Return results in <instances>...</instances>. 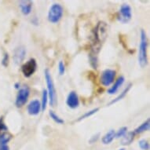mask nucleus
I'll return each mask as SVG.
<instances>
[{
	"label": "nucleus",
	"mask_w": 150,
	"mask_h": 150,
	"mask_svg": "<svg viewBox=\"0 0 150 150\" xmlns=\"http://www.w3.org/2000/svg\"><path fill=\"white\" fill-rule=\"evenodd\" d=\"M107 30H108V26L106 25V23L103 21H99L97 24L96 27L94 28L93 31L91 54L98 55V52L101 50V45L107 37Z\"/></svg>",
	"instance_id": "1"
},
{
	"label": "nucleus",
	"mask_w": 150,
	"mask_h": 150,
	"mask_svg": "<svg viewBox=\"0 0 150 150\" xmlns=\"http://www.w3.org/2000/svg\"><path fill=\"white\" fill-rule=\"evenodd\" d=\"M148 39L146 33L143 29L141 30L140 34V44L138 50V63L142 68H145L148 64L147 56Z\"/></svg>",
	"instance_id": "2"
},
{
	"label": "nucleus",
	"mask_w": 150,
	"mask_h": 150,
	"mask_svg": "<svg viewBox=\"0 0 150 150\" xmlns=\"http://www.w3.org/2000/svg\"><path fill=\"white\" fill-rule=\"evenodd\" d=\"M45 79L47 83V93H48V98H49L50 105L52 107L56 106L57 103V91L54 86V81L52 79L51 74L50 72V70L48 69H45L44 71Z\"/></svg>",
	"instance_id": "3"
},
{
	"label": "nucleus",
	"mask_w": 150,
	"mask_h": 150,
	"mask_svg": "<svg viewBox=\"0 0 150 150\" xmlns=\"http://www.w3.org/2000/svg\"><path fill=\"white\" fill-rule=\"evenodd\" d=\"M64 13V9L58 3H54L48 11V21L52 24H57L61 21Z\"/></svg>",
	"instance_id": "4"
},
{
	"label": "nucleus",
	"mask_w": 150,
	"mask_h": 150,
	"mask_svg": "<svg viewBox=\"0 0 150 150\" xmlns=\"http://www.w3.org/2000/svg\"><path fill=\"white\" fill-rule=\"evenodd\" d=\"M30 95V88L27 85L23 86L19 89V91L17 93L16 101H15V105L17 108H21L26 104L28 101V99Z\"/></svg>",
	"instance_id": "5"
},
{
	"label": "nucleus",
	"mask_w": 150,
	"mask_h": 150,
	"mask_svg": "<svg viewBox=\"0 0 150 150\" xmlns=\"http://www.w3.org/2000/svg\"><path fill=\"white\" fill-rule=\"evenodd\" d=\"M132 17L131 7L128 4H123L117 13V20L123 24H127Z\"/></svg>",
	"instance_id": "6"
},
{
	"label": "nucleus",
	"mask_w": 150,
	"mask_h": 150,
	"mask_svg": "<svg viewBox=\"0 0 150 150\" xmlns=\"http://www.w3.org/2000/svg\"><path fill=\"white\" fill-rule=\"evenodd\" d=\"M37 69V62L35 59L31 58L21 66V71L26 78H29L35 73Z\"/></svg>",
	"instance_id": "7"
},
{
	"label": "nucleus",
	"mask_w": 150,
	"mask_h": 150,
	"mask_svg": "<svg viewBox=\"0 0 150 150\" xmlns=\"http://www.w3.org/2000/svg\"><path fill=\"white\" fill-rule=\"evenodd\" d=\"M115 77H116V71L115 70L105 69L101 73L100 82L104 86H108L113 83Z\"/></svg>",
	"instance_id": "8"
},
{
	"label": "nucleus",
	"mask_w": 150,
	"mask_h": 150,
	"mask_svg": "<svg viewBox=\"0 0 150 150\" xmlns=\"http://www.w3.org/2000/svg\"><path fill=\"white\" fill-rule=\"evenodd\" d=\"M41 110H42L41 103L37 99L30 101V103L28 105V113L29 114L30 116H37L39 115Z\"/></svg>",
	"instance_id": "9"
},
{
	"label": "nucleus",
	"mask_w": 150,
	"mask_h": 150,
	"mask_svg": "<svg viewBox=\"0 0 150 150\" xmlns=\"http://www.w3.org/2000/svg\"><path fill=\"white\" fill-rule=\"evenodd\" d=\"M66 104L69 108H72V109H75V108H77L79 107V97L77 95L76 91H71L69 93V95H68L66 99Z\"/></svg>",
	"instance_id": "10"
},
{
	"label": "nucleus",
	"mask_w": 150,
	"mask_h": 150,
	"mask_svg": "<svg viewBox=\"0 0 150 150\" xmlns=\"http://www.w3.org/2000/svg\"><path fill=\"white\" fill-rule=\"evenodd\" d=\"M25 55H26V49L25 47L21 46V47H17L13 52V56L15 64H18L21 63L25 59Z\"/></svg>",
	"instance_id": "11"
},
{
	"label": "nucleus",
	"mask_w": 150,
	"mask_h": 150,
	"mask_svg": "<svg viewBox=\"0 0 150 150\" xmlns=\"http://www.w3.org/2000/svg\"><path fill=\"white\" fill-rule=\"evenodd\" d=\"M32 5H33V3L30 0H23V1H20V3H19V7L21 9V11L25 16L31 13Z\"/></svg>",
	"instance_id": "12"
},
{
	"label": "nucleus",
	"mask_w": 150,
	"mask_h": 150,
	"mask_svg": "<svg viewBox=\"0 0 150 150\" xmlns=\"http://www.w3.org/2000/svg\"><path fill=\"white\" fill-rule=\"evenodd\" d=\"M124 81H125V78L124 77L122 76L119 77L118 79L116 80V82H115V83L113 84V86L108 89V93L109 94H114V93H116L118 91L119 89H120V87L123 85Z\"/></svg>",
	"instance_id": "13"
},
{
	"label": "nucleus",
	"mask_w": 150,
	"mask_h": 150,
	"mask_svg": "<svg viewBox=\"0 0 150 150\" xmlns=\"http://www.w3.org/2000/svg\"><path fill=\"white\" fill-rule=\"evenodd\" d=\"M115 138H116V131L114 130H110L102 137L101 141L104 145H108L114 140Z\"/></svg>",
	"instance_id": "14"
},
{
	"label": "nucleus",
	"mask_w": 150,
	"mask_h": 150,
	"mask_svg": "<svg viewBox=\"0 0 150 150\" xmlns=\"http://www.w3.org/2000/svg\"><path fill=\"white\" fill-rule=\"evenodd\" d=\"M131 86H132V84L131 83H129L127 86V87H126L124 90H123L122 92H121L120 94H119L118 96L116 97V98L113 99L112 101H111L109 103H108V105H113V104L116 103V102H118L119 101H120V100H122L123 98H125V96L127 94V93L129 92V91L130 90V88H131Z\"/></svg>",
	"instance_id": "15"
},
{
	"label": "nucleus",
	"mask_w": 150,
	"mask_h": 150,
	"mask_svg": "<svg viewBox=\"0 0 150 150\" xmlns=\"http://www.w3.org/2000/svg\"><path fill=\"white\" fill-rule=\"evenodd\" d=\"M134 136H135V134L134 133V131L127 132V134L123 136V138H122V140H121V145H130V143L134 141Z\"/></svg>",
	"instance_id": "16"
},
{
	"label": "nucleus",
	"mask_w": 150,
	"mask_h": 150,
	"mask_svg": "<svg viewBox=\"0 0 150 150\" xmlns=\"http://www.w3.org/2000/svg\"><path fill=\"white\" fill-rule=\"evenodd\" d=\"M150 127V121L149 119H148L147 120L145 121L144 123H142L139 127L136 128L135 130H134V133L135 134H142L145 131H147V130H149Z\"/></svg>",
	"instance_id": "17"
},
{
	"label": "nucleus",
	"mask_w": 150,
	"mask_h": 150,
	"mask_svg": "<svg viewBox=\"0 0 150 150\" xmlns=\"http://www.w3.org/2000/svg\"><path fill=\"white\" fill-rule=\"evenodd\" d=\"M49 116H50V118H51L55 123H57V124H63V123H64V121L59 116H57V114L55 113L54 111H49Z\"/></svg>",
	"instance_id": "18"
},
{
	"label": "nucleus",
	"mask_w": 150,
	"mask_h": 150,
	"mask_svg": "<svg viewBox=\"0 0 150 150\" xmlns=\"http://www.w3.org/2000/svg\"><path fill=\"white\" fill-rule=\"evenodd\" d=\"M49 98H48V93L46 90L42 91V103H41V108L42 111H45V109L47 108V101H48Z\"/></svg>",
	"instance_id": "19"
},
{
	"label": "nucleus",
	"mask_w": 150,
	"mask_h": 150,
	"mask_svg": "<svg viewBox=\"0 0 150 150\" xmlns=\"http://www.w3.org/2000/svg\"><path fill=\"white\" fill-rule=\"evenodd\" d=\"M98 110H99V108H93V109H92V110H90L88 111V112H86V113H84L83 116H80V117L77 120V121H81L83 120H84V119L89 118L90 116H93V114L96 113L97 112H98Z\"/></svg>",
	"instance_id": "20"
},
{
	"label": "nucleus",
	"mask_w": 150,
	"mask_h": 150,
	"mask_svg": "<svg viewBox=\"0 0 150 150\" xmlns=\"http://www.w3.org/2000/svg\"><path fill=\"white\" fill-rule=\"evenodd\" d=\"M89 59H90V63H91V66L93 67V69H96L98 67V55L91 53L89 55Z\"/></svg>",
	"instance_id": "21"
},
{
	"label": "nucleus",
	"mask_w": 150,
	"mask_h": 150,
	"mask_svg": "<svg viewBox=\"0 0 150 150\" xmlns=\"http://www.w3.org/2000/svg\"><path fill=\"white\" fill-rule=\"evenodd\" d=\"M127 127H121L117 132H116V138H122V137H123V136L125 135L126 134H127Z\"/></svg>",
	"instance_id": "22"
},
{
	"label": "nucleus",
	"mask_w": 150,
	"mask_h": 150,
	"mask_svg": "<svg viewBox=\"0 0 150 150\" xmlns=\"http://www.w3.org/2000/svg\"><path fill=\"white\" fill-rule=\"evenodd\" d=\"M6 132H8V127L5 124L4 121H3V118L2 117L0 119V135Z\"/></svg>",
	"instance_id": "23"
},
{
	"label": "nucleus",
	"mask_w": 150,
	"mask_h": 150,
	"mask_svg": "<svg viewBox=\"0 0 150 150\" xmlns=\"http://www.w3.org/2000/svg\"><path fill=\"white\" fill-rule=\"evenodd\" d=\"M138 145H139V147L143 150H148L149 149V144L147 141L144 140V139L141 140L138 143Z\"/></svg>",
	"instance_id": "24"
},
{
	"label": "nucleus",
	"mask_w": 150,
	"mask_h": 150,
	"mask_svg": "<svg viewBox=\"0 0 150 150\" xmlns=\"http://www.w3.org/2000/svg\"><path fill=\"white\" fill-rule=\"evenodd\" d=\"M58 71H59L60 76H63L65 72V65L63 62H60L58 64Z\"/></svg>",
	"instance_id": "25"
},
{
	"label": "nucleus",
	"mask_w": 150,
	"mask_h": 150,
	"mask_svg": "<svg viewBox=\"0 0 150 150\" xmlns=\"http://www.w3.org/2000/svg\"><path fill=\"white\" fill-rule=\"evenodd\" d=\"M8 63H9V54H8V53H6V54H4V57H3L2 64H3V66L6 67L8 65Z\"/></svg>",
	"instance_id": "26"
},
{
	"label": "nucleus",
	"mask_w": 150,
	"mask_h": 150,
	"mask_svg": "<svg viewBox=\"0 0 150 150\" xmlns=\"http://www.w3.org/2000/svg\"><path fill=\"white\" fill-rule=\"evenodd\" d=\"M99 136H100V134L98 133V134H97L96 135H94V136H93V137H91V140H90V143H91V144H92V143L95 142H96V141L98 139Z\"/></svg>",
	"instance_id": "27"
},
{
	"label": "nucleus",
	"mask_w": 150,
	"mask_h": 150,
	"mask_svg": "<svg viewBox=\"0 0 150 150\" xmlns=\"http://www.w3.org/2000/svg\"><path fill=\"white\" fill-rule=\"evenodd\" d=\"M0 150H10L7 145H0Z\"/></svg>",
	"instance_id": "28"
},
{
	"label": "nucleus",
	"mask_w": 150,
	"mask_h": 150,
	"mask_svg": "<svg viewBox=\"0 0 150 150\" xmlns=\"http://www.w3.org/2000/svg\"><path fill=\"white\" fill-rule=\"evenodd\" d=\"M119 150H126L125 149H119Z\"/></svg>",
	"instance_id": "29"
}]
</instances>
